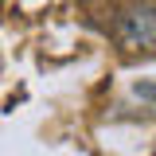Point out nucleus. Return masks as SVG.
<instances>
[{"label":"nucleus","instance_id":"nucleus-1","mask_svg":"<svg viewBox=\"0 0 156 156\" xmlns=\"http://www.w3.org/2000/svg\"><path fill=\"white\" fill-rule=\"evenodd\" d=\"M113 43L125 55H152L156 51V4L129 0L113 20Z\"/></svg>","mask_w":156,"mask_h":156},{"label":"nucleus","instance_id":"nucleus-2","mask_svg":"<svg viewBox=\"0 0 156 156\" xmlns=\"http://www.w3.org/2000/svg\"><path fill=\"white\" fill-rule=\"evenodd\" d=\"M140 94H144V98H156V86H140Z\"/></svg>","mask_w":156,"mask_h":156},{"label":"nucleus","instance_id":"nucleus-3","mask_svg":"<svg viewBox=\"0 0 156 156\" xmlns=\"http://www.w3.org/2000/svg\"><path fill=\"white\" fill-rule=\"evenodd\" d=\"M152 156H156V152H152Z\"/></svg>","mask_w":156,"mask_h":156}]
</instances>
